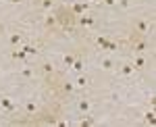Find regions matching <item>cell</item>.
<instances>
[{"mask_svg": "<svg viewBox=\"0 0 156 127\" xmlns=\"http://www.w3.org/2000/svg\"><path fill=\"white\" fill-rule=\"evenodd\" d=\"M135 34H140V35H144V34H148L150 31V23L148 21H144V19H140V21H135Z\"/></svg>", "mask_w": 156, "mask_h": 127, "instance_id": "4", "label": "cell"}, {"mask_svg": "<svg viewBox=\"0 0 156 127\" xmlns=\"http://www.w3.org/2000/svg\"><path fill=\"white\" fill-rule=\"evenodd\" d=\"M21 50H23L27 56H34V54H37V52H40V50H37L36 46H31V44H25V46L21 48Z\"/></svg>", "mask_w": 156, "mask_h": 127, "instance_id": "12", "label": "cell"}, {"mask_svg": "<svg viewBox=\"0 0 156 127\" xmlns=\"http://www.w3.org/2000/svg\"><path fill=\"white\" fill-rule=\"evenodd\" d=\"M56 19H58V21L65 25V27H69V29H71V27H73V19H75V15H73V13H67V15L62 13L60 17H56Z\"/></svg>", "mask_w": 156, "mask_h": 127, "instance_id": "3", "label": "cell"}, {"mask_svg": "<svg viewBox=\"0 0 156 127\" xmlns=\"http://www.w3.org/2000/svg\"><path fill=\"white\" fill-rule=\"evenodd\" d=\"M100 67H102L104 71H110V69H115V63H112V58H104Z\"/></svg>", "mask_w": 156, "mask_h": 127, "instance_id": "15", "label": "cell"}, {"mask_svg": "<svg viewBox=\"0 0 156 127\" xmlns=\"http://www.w3.org/2000/svg\"><path fill=\"white\" fill-rule=\"evenodd\" d=\"M40 69H42L44 75H54V67H52V63H42Z\"/></svg>", "mask_w": 156, "mask_h": 127, "instance_id": "9", "label": "cell"}, {"mask_svg": "<svg viewBox=\"0 0 156 127\" xmlns=\"http://www.w3.org/2000/svg\"><path fill=\"white\" fill-rule=\"evenodd\" d=\"M60 90H62L65 94H71L73 90H75V85H73V83H62V85H60Z\"/></svg>", "mask_w": 156, "mask_h": 127, "instance_id": "18", "label": "cell"}, {"mask_svg": "<svg viewBox=\"0 0 156 127\" xmlns=\"http://www.w3.org/2000/svg\"><path fill=\"white\" fill-rule=\"evenodd\" d=\"M44 25H46V29H50V31H52V29H56L58 19H56V17H52V15H48V17L44 19Z\"/></svg>", "mask_w": 156, "mask_h": 127, "instance_id": "6", "label": "cell"}, {"mask_svg": "<svg viewBox=\"0 0 156 127\" xmlns=\"http://www.w3.org/2000/svg\"><path fill=\"white\" fill-rule=\"evenodd\" d=\"M102 2H104L106 6H115V4H117V0H102Z\"/></svg>", "mask_w": 156, "mask_h": 127, "instance_id": "26", "label": "cell"}, {"mask_svg": "<svg viewBox=\"0 0 156 127\" xmlns=\"http://www.w3.org/2000/svg\"><path fill=\"white\" fill-rule=\"evenodd\" d=\"M96 44H98V46H100V48H106L108 40H106V38H102V35H100V38H98V40H96Z\"/></svg>", "mask_w": 156, "mask_h": 127, "instance_id": "23", "label": "cell"}, {"mask_svg": "<svg viewBox=\"0 0 156 127\" xmlns=\"http://www.w3.org/2000/svg\"><path fill=\"white\" fill-rule=\"evenodd\" d=\"M131 65H133V69H144L146 58H144V56H135V60H133Z\"/></svg>", "mask_w": 156, "mask_h": 127, "instance_id": "14", "label": "cell"}, {"mask_svg": "<svg viewBox=\"0 0 156 127\" xmlns=\"http://www.w3.org/2000/svg\"><path fill=\"white\" fill-rule=\"evenodd\" d=\"M0 106H2V108H6L9 113H11V111H15L12 100H11V98H6V96H2V98H0Z\"/></svg>", "mask_w": 156, "mask_h": 127, "instance_id": "7", "label": "cell"}, {"mask_svg": "<svg viewBox=\"0 0 156 127\" xmlns=\"http://www.w3.org/2000/svg\"><path fill=\"white\" fill-rule=\"evenodd\" d=\"M137 35H140V34H137ZM137 35H131V38H129V46H131L137 54H142V52H146V50H148V44H146L144 40H140Z\"/></svg>", "mask_w": 156, "mask_h": 127, "instance_id": "1", "label": "cell"}, {"mask_svg": "<svg viewBox=\"0 0 156 127\" xmlns=\"http://www.w3.org/2000/svg\"><path fill=\"white\" fill-rule=\"evenodd\" d=\"M77 23L81 25V27H94V25H96V19L90 17V15H79V17H77Z\"/></svg>", "mask_w": 156, "mask_h": 127, "instance_id": "2", "label": "cell"}, {"mask_svg": "<svg viewBox=\"0 0 156 127\" xmlns=\"http://www.w3.org/2000/svg\"><path fill=\"white\" fill-rule=\"evenodd\" d=\"M90 125H94V119L90 115H85V119H81V127H90Z\"/></svg>", "mask_w": 156, "mask_h": 127, "instance_id": "19", "label": "cell"}, {"mask_svg": "<svg viewBox=\"0 0 156 127\" xmlns=\"http://www.w3.org/2000/svg\"><path fill=\"white\" fill-rule=\"evenodd\" d=\"M25 108H27V113H36V104H34V102H27V104H25Z\"/></svg>", "mask_w": 156, "mask_h": 127, "instance_id": "25", "label": "cell"}, {"mask_svg": "<svg viewBox=\"0 0 156 127\" xmlns=\"http://www.w3.org/2000/svg\"><path fill=\"white\" fill-rule=\"evenodd\" d=\"M75 56H77V54H67V56H65V67H71Z\"/></svg>", "mask_w": 156, "mask_h": 127, "instance_id": "21", "label": "cell"}, {"mask_svg": "<svg viewBox=\"0 0 156 127\" xmlns=\"http://www.w3.org/2000/svg\"><path fill=\"white\" fill-rule=\"evenodd\" d=\"M85 11H87V4H85V2H77V4H73V9H71V13L75 15V17L83 15Z\"/></svg>", "mask_w": 156, "mask_h": 127, "instance_id": "5", "label": "cell"}, {"mask_svg": "<svg viewBox=\"0 0 156 127\" xmlns=\"http://www.w3.org/2000/svg\"><path fill=\"white\" fill-rule=\"evenodd\" d=\"M71 67L77 71V73H81V69H83V58H81V54H77V56H75V60H73Z\"/></svg>", "mask_w": 156, "mask_h": 127, "instance_id": "8", "label": "cell"}, {"mask_svg": "<svg viewBox=\"0 0 156 127\" xmlns=\"http://www.w3.org/2000/svg\"><path fill=\"white\" fill-rule=\"evenodd\" d=\"M121 73H123V75H133V65H129V63L123 65V67H121Z\"/></svg>", "mask_w": 156, "mask_h": 127, "instance_id": "17", "label": "cell"}, {"mask_svg": "<svg viewBox=\"0 0 156 127\" xmlns=\"http://www.w3.org/2000/svg\"><path fill=\"white\" fill-rule=\"evenodd\" d=\"M11 58H12V60H27V54H25L23 50H12Z\"/></svg>", "mask_w": 156, "mask_h": 127, "instance_id": "10", "label": "cell"}, {"mask_svg": "<svg viewBox=\"0 0 156 127\" xmlns=\"http://www.w3.org/2000/svg\"><path fill=\"white\" fill-rule=\"evenodd\" d=\"M119 4L123 6V9H127V6H129V2H127V0H119Z\"/></svg>", "mask_w": 156, "mask_h": 127, "instance_id": "28", "label": "cell"}, {"mask_svg": "<svg viewBox=\"0 0 156 127\" xmlns=\"http://www.w3.org/2000/svg\"><path fill=\"white\" fill-rule=\"evenodd\" d=\"M11 2H15V4H17V2H23V0H11Z\"/></svg>", "mask_w": 156, "mask_h": 127, "instance_id": "29", "label": "cell"}, {"mask_svg": "<svg viewBox=\"0 0 156 127\" xmlns=\"http://www.w3.org/2000/svg\"><path fill=\"white\" fill-rule=\"evenodd\" d=\"M21 75H23V77H27V79H29V77H34V69H31V67H25V69L21 71Z\"/></svg>", "mask_w": 156, "mask_h": 127, "instance_id": "20", "label": "cell"}, {"mask_svg": "<svg viewBox=\"0 0 156 127\" xmlns=\"http://www.w3.org/2000/svg\"><path fill=\"white\" fill-rule=\"evenodd\" d=\"M52 4H54L52 0H42V2H40V6H42L44 11H48V9H52Z\"/></svg>", "mask_w": 156, "mask_h": 127, "instance_id": "22", "label": "cell"}, {"mask_svg": "<svg viewBox=\"0 0 156 127\" xmlns=\"http://www.w3.org/2000/svg\"><path fill=\"white\" fill-rule=\"evenodd\" d=\"M75 85H79V88H83V85H87V77H85V75H81V77L77 79V83H75Z\"/></svg>", "mask_w": 156, "mask_h": 127, "instance_id": "24", "label": "cell"}, {"mask_svg": "<svg viewBox=\"0 0 156 127\" xmlns=\"http://www.w3.org/2000/svg\"><path fill=\"white\" fill-rule=\"evenodd\" d=\"M9 42H11V46H21L23 38H21V34H11V38H9Z\"/></svg>", "mask_w": 156, "mask_h": 127, "instance_id": "11", "label": "cell"}, {"mask_svg": "<svg viewBox=\"0 0 156 127\" xmlns=\"http://www.w3.org/2000/svg\"><path fill=\"white\" fill-rule=\"evenodd\" d=\"M106 48H108V50H117V44H115V42H108Z\"/></svg>", "mask_w": 156, "mask_h": 127, "instance_id": "27", "label": "cell"}, {"mask_svg": "<svg viewBox=\"0 0 156 127\" xmlns=\"http://www.w3.org/2000/svg\"><path fill=\"white\" fill-rule=\"evenodd\" d=\"M77 108H79L81 113H90V100H85V98H81V100L77 102Z\"/></svg>", "mask_w": 156, "mask_h": 127, "instance_id": "13", "label": "cell"}, {"mask_svg": "<svg viewBox=\"0 0 156 127\" xmlns=\"http://www.w3.org/2000/svg\"><path fill=\"white\" fill-rule=\"evenodd\" d=\"M146 123H148V125H154V123H156L154 111H148V113H146Z\"/></svg>", "mask_w": 156, "mask_h": 127, "instance_id": "16", "label": "cell"}]
</instances>
